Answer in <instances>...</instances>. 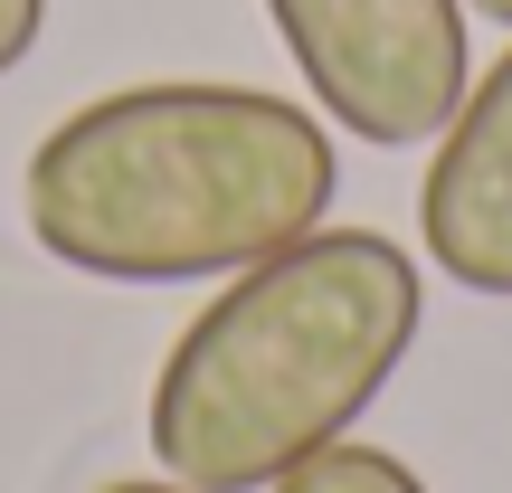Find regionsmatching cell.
<instances>
[{
    "label": "cell",
    "instance_id": "6da1fadb",
    "mask_svg": "<svg viewBox=\"0 0 512 493\" xmlns=\"http://www.w3.org/2000/svg\"><path fill=\"white\" fill-rule=\"evenodd\" d=\"M342 152L304 105L219 76L86 95L29 152L19 219L95 285H200L323 228Z\"/></svg>",
    "mask_w": 512,
    "mask_h": 493
},
{
    "label": "cell",
    "instance_id": "7a4b0ae2",
    "mask_svg": "<svg viewBox=\"0 0 512 493\" xmlns=\"http://www.w3.org/2000/svg\"><path fill=\"white\" fill-rule=\"evenodd\" d=\"M418 256L380 228H313L209 294L152 380V465L190 493H266L342 446L418 342Z\"/></svg>",
    "mask_w": 512,
    "mask_h": 493
},
{
    "label": "cell",
    "instance_id": "3957f363",
    "mask_svg": "<svg viewBox=\"0 0 512 493\" xmlns=\"http://www.w3.org/2000/svg\"><path fill=\"white\" fill-rule=\"evenodd\" d=\"M304 95L370 152H418L475 86L465 0H266Z\"/></svg>",
    "mask_w": 512,
    "mask_h": 493
},
{
    "label": "cell",
    "instance_id": "277c9868",
    "mask_svg": "<svg viewBox=\"0 0 512 493\" xmlns=\"http://www.w3.org/2000/svg\"><path fill=\"white\" fill-rule=\"evenodd\" d=\"M418 238L427 266L465 294L512 304V48L465 86L418 181Z\"/></svg>",
    "mask_w": 512,
    "mask_h": 493
},
{
    "label": "cell",
    "instance_id": "5b68a950",
    "mask_svg": "<svg viewBox=\"0 0 512 493\" xmlns=\"http://www.w3.org/2000/svg\"><path fill=\"white\" fill-rule=\"evenodd\" d=\"M266 493H427L418 475H408L389 446H361V437H342V446H323V456H304L285 484H266Z\"/></svg>",
    "mask_w": 512,
    "mask_h": 493
},
{
    "label": "cell",
    "instance_id": "8992f818",
    "mask_svg": "<svg viewBox=\"0 0 512 493\" xmlns=\"http://www.w3.org/2000/svg\"><path fill=\"white\" fill-rule=\"evenodd\" d=\"M38 29H48V0H0V76H10V67H29Z\"/></svg>",
    "mask_w": 512,
    "mask_h": 493
},
{
    "label": "cell",
    "instance_id": "52a82bcc",
    "mask_svg": "<svg viewBox=\"0 0 512 493\" xmlns=\"http://www.w3.org/2000/svg\"><path fill=\"white\" fill-rule=\"evenodd\" d=\"M95 493H190V484H171V475H114V484H95Z\"/></svg>",
    "mask_w": 512,
    "mask_h": 493
},
{
    "label": "cell",
    "instance_id": "ba28073f",
    "mask_svg": "<svg viewBox=\"0 0 512 493\" xmlns=\"http://www.w3.org/2000/svg\"><path fill=\"white\" fill-rule=\"evenodd\" d=\"M465 10H484L494 29H512V0H465Z\"/></svg>",
    "mask_w": 512,
    "mask_h": 493
}]
</instances>
